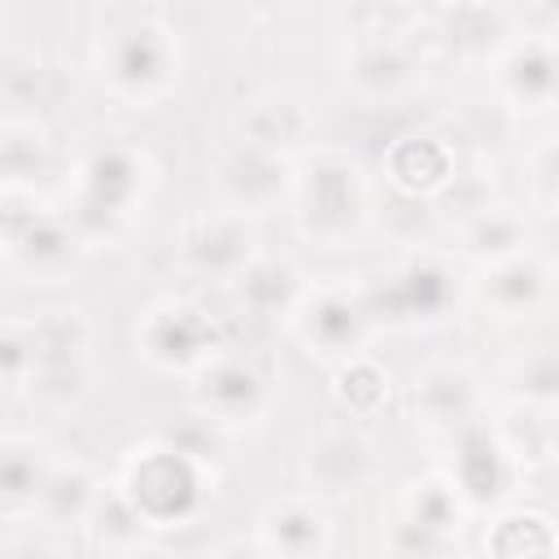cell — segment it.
<instances>
[{
	"instance_id": "6da1fadb",
	"label": "cell",
	"mask_w": 559,
	"mask_h": 559,
	"mask_svg": "<svg viewBox=\"0 0 559 559\" xmlns=\"http://www.w3.org/2000/svg\"><path fill=\"white\" fill-rule=\"evenodd\" d=\"M100 74L118 96L153 100L175 79V39L162 22L135 17L105 35L100 44Z\"/></svg>"
},
{
	"instance_id": "7a4b0ae2",
	"label": "cell",
	"mask_w": 559,
	"mask_h": 559,
	"mask_svg": "<svg viewBox=\"0 0 559 559\" xmlns=\"http://www.w3.org/2000/svg\"><path fill=\"white\" fill-rule=\"evenodd\" d=\"M293 188H297V223L306 236L336 245L362 223V183L354 162L323 153L306 175H297Z\"/></svg>"
},
{
	"instance_id": "3957f363",
	"label": "cell",
	"mask_w": 559,
	"mask_h": 559,
	"mask_svg": "<svg viewBox=\"0 0 559 559\" xmlns=\"http://www.w3.org/2000/svg\"><path fill=\"white\" fill-rule=\"evenodd\" d=\"M122 493L135 502V511L148 520V524H162V520H183L197 498H201V476H197V454H188L183 445H148L131 472H127V485Z\"/></svg>"
},
{
	"instance_id": "277c9868",
	"label": "cell",
	"mask_w": 559,
	"mask_h": 559,
	"mask_svg": "<svg viewBox=\"0 0 559 559\" xmlns=\"http://www.w3.org/2000/svg\"><path fill=\"white\" fill-rule=\"evenodd\" d=\"M297 175L288 166V157L280 153H266V148H253V144H240L223 157L218 166V188H223V201L240 214L249 210H266L275 205L284 192H293Z\"/></svg>"
},
{
	"instance_id": "5b68a950",
	"label": "cell",
	"mask_w": 559,
	"mask_h": 559,
	"mask_svg": "<svg viewBox=\"0 0 559 559\" xmlns=\"http://www.w3.org/2000/svg\"><path fill=\"white\" fill-rule=\"evenodd\" d=\"M240 131H245V144L288 157L293 148H301V144L310 140L314 114H310V105H306L301 96H293V92H271V96H258V100L245 109Z\"/></svg>"
},
{
	"instance_id": "8992f818",
	"label": "cell",
	"mask_w": 559,
	"mask_h": 559,
	"mask_svg": "<svg viewBox=\"0 0 559 559\" xmlns=\"http://www.w3.org/2000/svg\"><path fill=\"white\" fill-rule=\"evenodd\" d=\"M371 476V445L358 432H323L306 454V480L314 493H349Z\"/></svg>"
},
{
	"instance_id": "52a82bcc",
	"label": "cell",
	"mask_w": 559,
	"mask_h": 559,
	"mask_svg": "<svg viewBox=\"0 0 559 559\" xmlns=\"http://www.w3.org/2000/svg\"><path fill=\"white\" fill-rule=\"evenodd\" d=\"M214 349V328L201 310L192 306H166V310H153L148 328H144V354L166 362V367H179V362H197Z\"/></svg>"
},
{
	"instance_id": "ba28073f",
	"label": "cell",
	"mask_w": 559,
	"mask_h": 559,
	"mask_svg": "<svg viewBox=\"0 0 559 559\" xmlns=\"http://www.w3.org/2000/svg\"><path fill=\"white\" fill-rule=\"evenodd\" d=\"M411 406L432 428H463L476 411V380L463 367H428L411 384Z\"/></svg>"
},
{
	"instance_id": "9c48e42d",
	"label": "cell",
	"mask_w": 559,
	"mask_h": 559,
	"mask_svg": "<svg viewBox=\"0 0 559 559\" xmlns=\"http://www.w3.org/2000/svg\"><path fill=\"white\" fill-rule=\"evenodd\" d=\"M183 253L197 271H210V275H245L253 266V236L240 218L223 214V218H205L188 240H183Z\"/></svg>"
},
{
	"instance_id": "30bf717a",
	"label": "cell",
	"mask_w": 559,
	"mask_h": 559,
	"mask_svg": "<svg viewBox=\"0 0 559 559\" xmlns=\"http://www.w3.org/2000/svg\"><path fill=\"white\" fill-rule=\"evenodd\" d=\"M197 402H201V411H205L210 419L231 424V419H245V415L258 411V402H262V380H258L253 367H245V362H236V358H218V362H210V367L201 371V380H197Z\"/></svg>"
},
{
	"instance_id": "8fae6325",
	"label": "cell",
	"mask_w": 559,
	"mask_h": 559,
	"mask_svg": "<svg viewBox=\"0 0 559 559\" xmlns=\"http://www.w3.org/2000/svg\"><path fill=\"white\" fill-rule=\"evenodd\" d=\"M262 542L275 559H319L323 542H328V524H323V511L301 502V498H288V502H275L266 515H262Z\"/></svg>"
},
{
	"instance_id": "7c38bea8",
	"label": "cell",
	"mask_w": 559,
	"mask_h": 559,
	"mask_svg": "<svg viewBox=\"0 0 559 559\" xmlns=\"http://www.w3.org/2000/svg\"><path fill=\"white\" fill-rule=\"evenodd\" d=\"M349 79L367 96H393L415 79V61L397 35H362L349 57Z\"/></svg>"
},
{
	"instance_id": "4fadbf2b",
	"label": "cell",
	"mask_w": 559,
	"mask_h": 559,
	"mask_svg": "<svg viewBox=\"0 0 559 559\" xmlns=\"http://www.w3.org/2000/svg\"><path fill=\"white\" fill-rule=\"evenodd\" d=\"M502 83L524 105H546L559 96V48L546 39H524L502 61Z\"/></svg>"
},
{
	"instance_id": "5bb4252c",
	"label": "cell",
	"mask_w": 559,
	"mask_h": 559,
	"mask_svg": "<svg viewBox=\"0 0 559 559\" xmlns=\"http://www.w3.org/2000/svg\"><path fill=\"white\" fill-rule=\"evenodd\" d=\"M301 336L323 354H349L362 336V310L345 293H319L301 310Z\"/></svg>"
},
{
	"instance_id": "9a60e30c",
	"label": "cell",
	"mask_w": 559,
	"mask_h": 559,
	"mask_svg": "<svg viewBox=\"0 0 559 559\" xmlns=\"http://www.w3.org/2000/svg\"><path fill=\"white\" fill-rule=\"evenodd\" d=\"M100 502V489H96V476L83 467V463H66V467H52L39 498H35V511L52 524H70V520H92Z\"/></svg>"
},
{
	"instance_id": "2e32d148",
	"label": "cell",
	"mask_w": 559,
	"mask_h": 559,
	"mask_svg": "<svg viewBox=\"0 0 559 559\" xmlns=\"http://www.w3.org/2000/svg\"><path fill=\"white\" fill-rule=\"evenodd\" d=\"M22 332H26L31 349H35V367H44V362H74L87 349V323H83L79 310H44Z\"/></svg>"
},
{
	"instance_id": "e0dca14e",
	"label": "cell",
	"mask_w": 559,
	"mask_h": 559,
	"mask_svg": "<svg viewBox=\"0 0 559 559\" xmlns=\"http://www.w3.org/2000/svg\"><path fill=\"white\" fill-rule=\"evenodd\" d=\"M240 297L258 314H280V310H293L301 301V284H297V271L288 262H253L240 275Z\"/></svg>"
},
{
	"instance_id": "ac0fdd59",
	"label": "cell",
	"mask_w": 559,
	"mask_h": 559,
	"mask_svg": "<svg viewBox=\"0 0 559 559\" xmlns=\"http://www.w3.org/2000/svg\"><path fill=\"white\" fill-rule=\"evenodd\" d=\"M546 280L550 275H546V266L533 253H515V258H507V262H498L489 271L485 297H493L507 310H520V306H528V301H537L546 293Z\"/></svg>"
},
{
	"instance_id": "d6986e66",
	"label": "cell",
	"mask_w": 559,
	"mask_h": 559,
	"mask_svg": "<svg viewBox=\"0 0 559 559\" xmlns=\"http://www.w3.org/2000/svg\"><path fill=\"white\" fill-rule=\"evenodd\" d=\"M135 166H131V153L122 148H109L92 162V175H87V205L83 210H105V214H122L127 197L135 192Z\"/></svg>"
},
{
	"instance_id": "ffe728a7",
	"label": "cell",
	"mask_w": 559,
	"mask_h": 559,
	"mask_svg": "<svg viewBox=\"0 0 559 559\" xmlns=\"http://www.w3.org/2000/svg\"><path fill=\"white\" fill-rule=\"evenodd\" d=\"M48 463L39 454L35 441H4V467H0V480H4V502L17 511V507H35L44 480H48Z\"/></svg>"
},
{
	"instance_id": "44dd1931",
	"label": "cell",
	"mask_w": 559,
	"mask_h": 559,
	"mask_svg": "<svg viewBox=\"0 0 559 559\" xmlns=\"http://www.w3.org/2000/svg\"><path fill=\"white\" fill-rule=\"evenodd\" d=\"M441 35L463 52H485L507 35V17L485 4H463L441 13Z\"/></svg>"
},
{
	"instance_id": "7402d4cb",
	"label": "cell",
	"mask_w": 559,
	"mask_h": 559,
	"mask_svg": "<svg viewBox=\"0 0 559 559\" xmlns=\"http://www.w3.org/2000/svg\"><path fill=\"white\" fill-rule=\"evenodd\" d=\"M520 245H524V227H520V218L507 214V210H485V214H476V218L467 223V253L489 258L493 266L507 262V258H515Z\"/></svg>"
},
{
	"instance_id": "603a6c76",
	"label": "cell",
	"mask_w": 559,
	"mask_h": 559,
	"mask_svg": "<svg viewBox=\"0 0 559 559\" xmlns=\"http://www.w3.org/2000/svg\"><path fill=\"white\" fill-rule=\"evenodd\" d=\"M406 520L437 528V533H454L459 528V485L445 480H419L406 493Z\"/></svg>"
},
{
	"instance_id": "cb8c5ba5",
	"label": "cell",
	"mask_w": 559,
	"mask_h": 559,
	"mask_svg": "<svg viewBox=\"0 0 559 559\" xmlns=\"http://www.w3.org/2000/svg\"><path fill=\"white\" fill-rule=\"evenodd\" d=\"M92 520H96V537H100L105 546H114V550H131V546H140V533H144V524H148L122 489H118V493H100Z\"/></svg>"
},
{
	"instance_id": "d4e9b609",
	"label": "cell",
	"mask_w": 559,
	"mask_h": 559,
	"mask_svg": "<svg viewBox=\"0 0 559 559\" xmlns=\"http://www.w3.org/2000/svg\"><path fill=\"white\" fill-rule=\"evenodd\" d=\"M493 559H550V528L542 515H507L493 533Z\"/></svg>"
},
{
	"instance_id": "484cf974",
	"label": "cell",
	"mask_w": 559,
	"mask_h": 559,
	"mask_svg": "<svg viewBox=\"0 0 559 559\" xmlns=\"http://www.w3.org/2000/svg\"><path fill=\"white\" fill-rule=\"evenodd\" d=\"M26 384H31V397H39L48 406H66V402H79L83 397L87 367H83V358H74V362H44V367L31 371Z\"/></svg>"
},
{
	"instance_id": "4316f807",
	"label": "cell",
	"mask_w": 559,
	"mask_h": 559,
	"mask_svg": "<svg viewBox=\"0 0 559 559\" xmlns=\"http://www.w3.org/2000/svg\"><path fill=\"white\" fill-rule=\"evenodd\" d=\"M44 170V135L35 122H4V175L22 183Z\"/></svg>"
},
{
	"instance_id": "83f0119b",
	"label": "cell",
	"mask_w": 559,
	"mask_h": 559,
	"mask_svg": "<svg viewBox=\"0 0 559 559\" xmlns=\"http://www.w3.org/2000/svg\"><path fill=\"white\" fill-rule=\"evenodd\" d=\"M511 384L528 402H542V406L559 402V349H537V354L520 358Z\"/></svg>"
},
{
	"instance_id": "f1b7e54d",
	"label": "cell",
	"mask_w": 559,
	"mask_h": 559,
	"mask_svg": "<svg viewBox=\"0 0 559 559\" xmlns=\"http://www.w3.org/2000/svg\"><path fill=\"white\" fill-rule=\"evenodd\" d=\"M389 546H393V559H445V550H450V533L424 528V524H415V520L402 515V520L393 524Z\"/></svg>"
},
{
	"instance_id": "f546056e",
	"label": "cell",
	"mask_w": 559,
	"mask_h": 559,
	"mask_svg": "<svg viewBox=\"0 0 559 559\" xmlns=\"http://www.w3.org/2000/svg\"><path fill=\"white\" fill-rule=\"evenodd\" d=\"M384 397V376L371 367V362H349L345 371H341V402L349 406V411H371L376 402Z\"/></svg>"
},
{
	"instance_id": "4dcf8cb0",
	"label": "cell",
	"mask_w": 559,
	"mask_h": 559,
	"mask_svg": "<svg viewBox=\"0 0 559 559\" xmlns=\"http://www.w3.org/2000/svg\"><path fill=\"white\" fill-rule=\"evenodd\" d=\"M4 559H61V550L44 537H13L4 546Z\"/></svg>"
},
{
	"instance_id": "1f68e13d",
	"label": "cell",
	"mask_w": 559,
	"mask_h": 559,
	"mask_svg": "<svg viewBox=\"0 0 559 559\" xmlns=\"http://www.w3.org/2000/svg\"><path fill=\"white\" fill-rule=\"evenodd\" d=\"M114 559H170V555H162V550H153V546H131V550H118Z\"/></svg>"
},
{
	"instance_id": "d6a6232c",
	"label": "cell",
	"mask_w": 559,
	"mask_h": 559,
	"mask_svg": "<svg viewBox=\"0 0 559 559\" xmlns=\"http://www.w3.org/2000/svg\"><path fill=\"white\" fill-rule=\"evenodd\" d=\"M223 559H275L271 550H253V546H231Z\"/></svg>"
},
{
	"instance_id": "836d02e7",
	"label": "cell",
	"mask_w": 559,
	"mask_h": 559,
	"mask_svg": "<svg viewBox=\"0 0 559 559\" xmlns=\"http://www.w3.org/2000/svg\"><path fill=\"white\" fill-rule=\"evenodd\" d=\"M550 441L559 445V415H555V424H550Z\"/></svg>"
}]
</instances>
